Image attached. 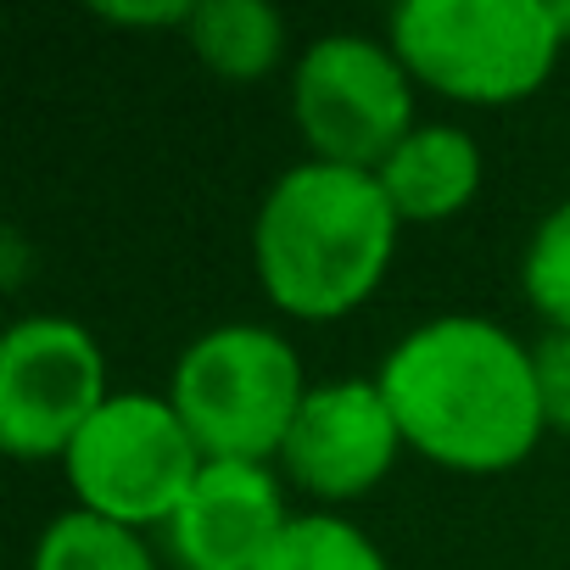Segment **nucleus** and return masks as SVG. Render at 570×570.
<instances>
[{
	"instance_id": "nucleus-10",
	"label": "nucleus",
	"mask_w": 570,
	"mask_h": 570,
	"mask_svg": "<svg viewBox=\"0 0 570 570\" xmlns=\"http://www.w3.org/2000/svg\"><path fill=\"white\" fill-rule=\"evenodd\" d=\"M375 179L403 224H436V218H453L475 196L481 146L453 124H425L375 168Z\"/></svg>"
},
{
	"instance_id": "nucleus-4",
	"label": "nucleus",
	"mask_w": 570,
	"mask_h": 570,
	"mask_svg": "<svg viewBox=\"0 0 570 570\" xmlns=\"http://www.w3.org/2000/svg\"><path fill=\"white\" fill-rule=\"evenodd\" d=\"M303 364L292 342L263 325H218L174 364V414L207 464H263L285 448L303 409Z\"/></svg>"
},
{
	"instance_id": "nucleus-16",
	"label": "nucleus",
	"mask_w": 570,
	"mask_h": 570,
	"mask_svg": "<svg viewBox=\"0 0 570 570\" xmlns=\"http://www.w3.org/2000/svg\"><path fill=\"white\" fill-rule=\"evenodd\" d=\"M101 18H112V23H129V29H157V23H190V12L196 7H185V0H163V7H96Z\"/></svg>"
},
{
	"instance_id": "nucleus-9",
	"label": "nucleus",
	"mask_w": 570,
	"mask_h": 570,
	"mask_svg": "<svg viewBox=\"0 0 570 570\" xmlns=\"http://www.w3.org/2000/svg\"><path fill=\"white\" fill-rule=\"evenodd\" d=\"M285 520L292 514L263 464H202L168 520V553L179 570H257Z\"/></svg>"
},
{
	"instance_id": "nucleus-8",
	"label": "nucleus",
	"mask_w": 570,
	"mask_h": 570,
	"mask_svg": "<svg viewBox=\"0 0 570 570\" xmlns=\"http://www.w3.org/2000/svg\"><path fill=\"white\" fill-rule=\"evenodd\" d=\"M397 448H403V431L386 409L381 381H325V386H308L279 459L292 470V481L308 487L314 498L347 503V498H364L392 470Z\"/></svg>"
},
{
	"instance_id": "nucleus-2",
	"label": "nucleus",
	"mask_w": 570,
	"mask_h": 570,
	"mask_svg": "<svg viewBox=\"0 0 570 570\" xmlns=\"http://www.w3.org/2000/svg\"><path fill=\"white\" fill-rule=\"evenodd\" d=\"M397 213L375 174L336 163L285 168L252 224V263L279 314L342 320L353 314L392 263Z\"/></svg>"
},
{
	"instance_id": "nucleus-15",
	"label": "nucleus",
	"mask_w": 570,
	"mask_h": 570,
	"mask_svg": "<svg viewBox=\"0 0 570 570\" xmlns=\"http://www.w3.org/2000/svg\"><path fill=\"white\" fill-rule=\"evenodd\" d=\"M531 364H537L542 420L570 436V331H548V336L531 347Z\"/></svg>"
},
{
	"instance_id": "nucleus-6",
	"label": "nucleus",
	"mask_w": 570,
	"mask_h": 570,
	"mask_svg": "<svg viewBox=\"0 0 570 570\" xmlns=\"http://www.w3.org/2000/svg\"><path fill=\"white\" fill-rule=\"evenodd\" d=\"M409 68L392 46L364 35H325L303 51L292 79V112L320 163L375 174L414 129Z\"/></svg>"
},
{
	"instance_id": "nucleus-12",
	"label": "nucleus",
	"mask_w": 570,
	"mask_h": 570,
	"mask_svg": "<svg viewBox=\"0 0 570 570\" xmlns=\"http://www.w3.org/2000/svg\"><path fill=\"white\" fill-rule=\"evenodd\" d=\"M35 570H157V564H151V548L135 537V525L73 509L40 531Z\"/></svg>"
},
{
	"instance_id": "nucleus-1",
	"label": "nucleus",
	"mask_w": 570,
	"mask_h": 570,
	"mask_svg": "<svg viewBox=\"0 0 570 570\" xmlns=\"http://www.w3.org/2000/svg\"><path fill=\"white\" fill-rule=\"evenodd\" d=\"M375 381L403 442L448 470H509L548 425L531 353L475 314H448L409 331Z\"/></svg>"
},
{
	"instance_id": "nucleus-14",
	"label": "nucleus",
	"mask_w": 570,
	"mask_h": 570,
	"mask_svg": "<svg viewBox=\"0 0 570 570\" xmlns=\"http://www.w3.org/2000/svg\"><path fill=\"white\" fill-rule=\"evenodd\" d=\"M520 285H525V303L553 331H570V202H559L537 224L525 263H520Z\"/></svg>"
},
{
	"instance_id": "nucleus-3",
	"label": "nucleus",
	"mask_w": 570,
	"mask_h": 570,
	"mask_svg": "<svg viewBox=\"0 0 570 570\" xmlns=\"http://www.w3.org/2000/svg\"><path fill=\"white\" fill-rule=\"evenodd\" d=\"M397 62L470 107H509L542 90L564 35L548 0H403L392 12Z\"/></svg>"
},
{
	"instance_id": "nucleus-17",
	"label": "nucleus",
	"mask_w": 570,
	"mask_h": 570,
	"mask_svg": "<svg viewBox=\"0 0 570 570\" xmlns=\"http://www.w3.org/2000/svg\"><path fill=\"white\" fill-rule=\"evenodd\" d=\"M548 7H553V23H559V35L570 46V0H548Z\"/></svg>"
},
{
	"instance_id": "nucleus-13",
	"label": "nucleus",
	"mask_w": 570,
	"mask_h": 570,
	"mask_svg": "<svg viewBox=\"0 0 570 570\" xmlns=\"http://www.w3.org/2000/svg\"><path fill=\"white\" fill-rule=\"evenodd\" d=\"M257 570H386V559L342 514H292Z\"/></svg>"
},
{
	"instance_id": "nucleus-5",
	"label": "nucleus",
	"mask_w": 570,
	"mask_h": 570,
	"mask_svg": "<svg viewBox=\"0 0 570 570\" xmlns=\"http://www.w3.org/2000/svg\"><path fill=\"white\" fill-rule=\"evenodd\" d=\"M62 464L79 492V509L140 531V525L174 520V509L185 503V492L207 459L190 442V431L168 397L118 392L73 436Z\"/></svg>"
},
{
	"instance_id": "nucleus-11",
	"label": "nucleus",
	"mask_w": 570,
	"mask_h": 570,
	"mask_svg": "<svg viewBox=\"0 0 570 570\" xmlns=\"http://www.w3.org/2000/svg\"><path fill=\"white\" fill-rule=\"evenodd\" d=\"M185 35H190V51L218 79H235V85L263 79L285 46V23L263 0H202L185 23Z\"/></svg>"
},
{
	"instance_id": "nucleus-7",
	"label": "nucleus",
	"mask_w": 570,
	"mask_h": 570,
	"mask_svg": "<svg viewBox=\"0 0 570 570\" xmlns=\"http://www.w3.org/2000/svg\"><path fill=\"white\" fill-rule=\"evenodd\" d=\"M107 397V364L85 325L40 314L0 342V442L12 459H68Z\"/></svg>"
}]
</instances>
